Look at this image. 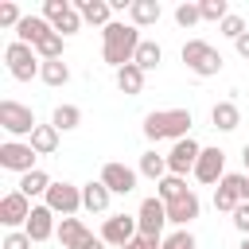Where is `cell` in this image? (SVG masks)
Instances as JSON below:
<instances>
[{"label":"cell","mask_w":249,"mask_h":249,"mask_svg":"<svg viewBox=\"0 0 249 249\" xmlns=\"http://www.w3.org/2000/svg\"><path fill=\"white\" fill-rule=\"evenodd\" d=\"M140 43H144L140 39V27H132V23H109L101 31V58L113 70H121V66H128L136 58V47Z\"/></svg>","instance_id":"1"},{"label":"cell","mask_w":249,"mask_h":249,"mask_svg":"<svg viewBox=\"0 0 249 249\" xmlns=\"http://www.w3.org/2000/svg\"><path fill=\"white\" fill-rule=\"evenodd\" d=\"M144 136L152 144L160 140H187L191 136V109H156L144 117Z\"/></svg>","instance_id":"2"},{"label":"cell","mask_w":249,"mask_h":249,"mask_svg":"<svg viewBox=\"0 0 249 249\" xmlns=\"http://www.w3.org/2000/svg\"><path fill=\"white\" fill-rule=\"evenodd\" d=\"M179 58H183L187 70L198 74V78H214V74L222 70V51H218L214 43H206V39H187L183 51H179Z\"/></svg>","instance_id":"3"},{"label":"cell","mask_w":249,"mask_h":249,"mask_svg":"<svg viewBox=\"0 0 249 249\" xmlns=\"http://www.w3.org/2000/svg\"><path fill=\"white\" fill-rule=\"evenodd\" d=\"M4 62H8V74L16 78V82H31V78H39V70H43V58L35 54V47H27V43H8L4 47Z\"/></svg>","instance_id":"4"},{"label":"cell","mask_w":249,"mask_h":249,"mask_svg":"<svg viewBox=\"0 0 249 249\" xmlns=\"http://www.w3.org/2000/svg\"><path fill=\"white\" fill-rule=\"evenodd\" d=\"M0 128H4L12 140H19V136H27V140H31V132H35L39 124H35L31 105H19V101L4 97V101H0Z\"/></svg>","instance_id":"5"},{"label":"cell","mask_w":249,"mask_h":249,"mask_svg":"<svg viewBox=\"0 0 249 249\" xmlns=\"http://www.w3.org/2000/svg\"><path fill=\"white\" fill-rule=\"evenodd\" d=\"M43 19L66 39V35H74V31H82V12L70 4V0H43Z\"/></svg>","instance_id":"6"},{"label":"cell","mask_w":249,"mask_h":249,"mask_svg":"<svg viewBox=\"0 0 249 249\" xmlns=\"http://www.w3.org/2000/svg\"><path fill=\"white\" fill-rule=\"evenodd\" d=\"M136 226H140V233H144V237H160V241H163V226H167V202H163L160 195L144 198V202H140V210H136Z\"/></svg>","instance_id":"7"},{"label":"cell","mask_w":249,"mask_h":249,"mask_svg":"<svg viewBox=\"0 0 249 249\" xmlns=\"http://www.w3.org/2000/svg\"><path fill=\"white\" fill-rule=\"evenodd\" d=\"M198 156H202V144H198L195 136L175 140V144H171V152H167V175H183V179H187V171H195Z\"/></svg>","instance_id":"8"},{"label":"cell","mask_w":249,"mask_h":249,"mask_svg":"<svg viewBox=\"0 0 249 249\" xmlns=\"http://www.w3.org/2000/svg\"><path fill=\"white\" fill-rule=\"evenodd\" d=\"M0 167L4 171H16V175L35 171V148L23 144V140H4L0 144Z\"/></svg>","instance_id":"9"},{"label":"cell","mask_w":249,"mask_h":249,"mask_svg":"<svg viewBox=\"0 0 249 249\" xmlns=\"http://www.w3.org/2000/svg\"><path fill=\"white\" fill-rule=\"evenodd\" d=\"M47 206H51L54 214H62V218H74V214L82 210V187H74V183H51Z\"/></svg>","instance_id":"10"},{"label":"cell","mask_w":249,"mask_h":249,"mask_svg":"<svg viewBox=\"0 0 249 249\" xmlns=\"http://www.w3.org/2000/svg\"><path fill=\"white\" fill-rule=\"evenodd\" d=\"M195 179L206 183V187H218L226 179V152L222 148H202V156L195 163Z\"/></svg>","instance_id":"11"},{"label":"cell","mask_w":249,"mask_h":249,"mask_svg":"<svg viewBox=\"0 0 249 249\" xmlns=\"http://www.w3.org/2000/svg\"><path fill=\"white\" fill-rule=\"evenodd\" d=\"M136 233H140L136 214H113V218H105V226H101V241H105V245H121V249H124Z\"/></svg>","instance_id":"12"},{"label":"cell","mask_w":249,"mask_h":249,"mask_svg":"<svg viewBox=\"0 0 249 249\" xmlns=\"http://www.w3.org/2000/svg\"><path fill=\"white\" fill-rule=\"evenodd\" d=\"M31 198L27 195H19V191H8L4 198H0V222L8 226V230H16V226H27V218H31Z\"/></svg>","instance_id":"13"},{"label":"cell","mask_w":249,"mask_h":249,"mask_svg":"<svg viewBox=\"0 0 249 249\" xmlns=\"http://www.w3.org/2000/svg\"><path fill=\"white\" fill-rule=\"evenodd\" d=\"M136 175H140L136 167H128V163H117V160L101 167V183H105L113 195H128V191L136 187Z\"/></svg>","instance_id":"14"},{"label":"cell","mask_w":249,"mask_h":249,"mask_svg":"<svg viewBox=\"0 0 249 249\" xmlns=\"http://www.w3.org/2000/svg\"><path fill=\"white\" fill-rule=\"evenodd\" d=\"M241 187H245V175H226L218 187H214V210H226L233 214L245 198H241Z\"/></svg>","instance_id":"15"},{"label":"cell","mask_w":249,"mask_h":249,"mask_svg":"<svg viewBox=\"0 0 249 249\" xmlns=\"http://www.w3.org/2000/svg\"><path fill=\"white\" fill-rule=\"evenodd\" d=\"M27 237L31 241H47V237H54L58 233V226H54V210L47 206V202H39L35 210H31V218H27Z\"/></svg>","instance_id":"16"},{"label":"cell","mask_w":249,"mask_h":249,"mask_svg":"<svg viewBox=\"0 0 249 249\" xmlns=\"http://www.w3.org/2000/svg\"><path fill=\"white\" fill-rule=\"evenodd\" d=\"M198 214H202V202H198V195H195V191H191V195H183V198H175V202H167V222H175L179 230H187Z\"/></svg>","instance_id":"17"},{"label":"cell","mask_w":249,"mask_h":249,"mask_svg":"<svg viewBox=\"0 0 249 249\" xmlns=\"http://www.w3.org/2000/svg\"><path fill=\"white\" fill-rule=\"evenodd\" d=\"M89 237H93V233H89V226H86L82 218H62V222H58V245H62V249H82Z\"/></svg>","instance_id":"18"},{"label":"cell","mask_w":249,"mask_h":249,"mask_svg":"<svg viewBox=\"0 0 249 249\" xmlns=\"http://www.w3.org/2000/svg\"><path fill=\"white\" fill-rule=\"evenodd\" d=\"M51 31H54V27H51L43 16H23V19H19V27H16V39H19V43H27V47H39Z\"/></svg>","instance_id":"19"},{"label":"cell","mask_w":249,"mask_h":249,"mask_svg":"<svg viewBox=\"0 0 249 249\" xmlns=\"http://www.w3.org/2000/svg\"><path fill=\"white\" fill-rule=\"evenodd\" d=\"M109 198H113V191L101 179H89L82 187V210H89V214H105L109 210Z\"/></svg>","instance_id":"20"},{"label":"cell","mask_w":249,"mask_h":249,"mask_svg":"<svg viewBox=\"0 0 249 249\" xmlns=\"http://www.w3.org/2000/svg\"><path fill=\"white\" fill-rule=\"evenodd\" d=\"M74 8L82 12V19H86V23H93V27H101V31H105V27L113 23V19H109V16H113L109 0H78Z\"/></svg>","instance_id":"21"},{"label":"cell","mask_w":249,"mask_h":249,"mask_svg":"<svg viewBox=\"0 0 249 249\" xmlns=\"http://www.w3.org/2000/svg\"><path fill=\"white\" fill-rule=\"evenodd\" d=\"M210 124H214L218 132H233V128L241 124V109H237L233 101H218V105L210 109Z\"/></svg>","instance_id":"22"},{"label":"cell","mask_w":249,"mask_h":249,"mask_svg":"<svg viewBox=\"0 0 249 249\" xmlns=\"http://www.w3.org/2000/svg\"><path fill=\"white\" fill-rule=\"evenodd\" d=\"M160 16H163L160 0H132V8H128V19H132V27H148V23H156Z\"/></svg>","instance_id":"23"},{"label":"cell","mask_w":249,"mask_h":249,"mask_svg":"<svg viewBox=\"0 0 249 249\" xmlns=\"http://www.w3.org/2000/svg\"><path fill=\"white\" fill-rule=\"evenodd\" d=\"M117 89H121L124 97H136V93L144 89V70H140L136 62L121 66V70H117Z\"/></svg>","instance_id":"24"},{"label":"cell","mask_w":249,"mask_h":249,"mask_svg":"<svg viewBox=\"0 0 249 249\" xmlns=\"http://www.w3.org/2000/svg\"><path fill=\"white\" fill-rule=\"evenodd\" d=\"M16 191H19V195H27V198H39V195L47 198V191H51V175L35 167V171L19 175V187H16Z\"/></svg>","instance_id":"25"},{"label":"cell","mask_w":249,"mask_h":249,"mask_svg":"<svg viewBox=\"0 0 249 249\" xmlns=\"http://www.w3.org/2000/svg\"><path fill=\"white\" fill-rule=\"evenodd\" d=\"M27 144L35 148V156H51V152H58V128L54 124H39Z\"/></svg>","instance_id":"26"},{"label":"cell","mask_w":249,"mask_h":249,"mask_svg":"<svg viewBox=\"0 0 249 249\" xmlns=\"http://www.w3.org/2000/svg\"><path fill=\"white\" fill-rule=\"evenodd\" d=\"M132 62L148 74V70H156V66L163 62V47H160V43H152V39H144V43L136 47V58H132Z\"/></svg>","instance_id":"27"},{"label":"cell","mask_w":249,"mask_h":249,"mask_svg":"<svg viewBox=\"0 0 249 249\" xmlns=\"http://www.w3.org/2000/svg\"><path fill=\"white\" fill-rule=\"evenodd\" d=\"M156 195H160L163 202H175V198L191 195V187H187V179H183V175H163V179L156 183Z\"/></svg>","instance_id":"28"},{"label":"cell","mask_w":249,"mask_h":249,"mask_svg":"<svg viewBox=\"0 0 249 249\" xmlns=\"http://www.w3.org/2000/svg\"><path fill=\"white\" fill-rule=\"evenodd\" d=\"M39 78H43V82H47L51 89H58V86H66V82H70V66H66L62 58H54V62H43Z\"/></svg>","instance_id":"29"},{"label":"cell","mask_w":249,"mask_h":249,"mask_svg":"<svg viewBox=\"0 0 249 249\" xmlns=\"http://www.w3.org/2000/svg\"><path fill=\"white\" fill-rule=\"evenodd\" d=\"M51 124H54L58 132H70V128L82 124V109H78V105H58V109L51 113Z\"/></svg>","instance_id":"30"},{"label":"cell","mask_w":249,"mask_h":249,"mask_svg":"<svg viewBox=\"0 0 249 249\" xmlns=\"http://www.w3.org/2000/svg\"><path fill=\"white\" fill-rule=\"evenodd\" d=\"M136 171L160 183V179L167 175V156H160V152H144V156H140V167H136Z\"/></svg>","instance_id":"31"},{"label":"cell","mask_w":249,"mask_h":249,"mask_svg":"<svg viewBox=\"0 0 249 249\" xmlns=\"http://www.w3.org/2000/svg\"><path fill=\"white\" fill-rule=\"evenodd\" d=\"M35 54H39L43 62H54V58H62V35H58V31H51V35H47V39L35 47Z\"/></svg>","instance_id":"32"},{"label":"cell","mask_w":249,"mask_h":249,"mask_svg":"<svg viewBox=\"0 0 249 249\" xmlns=\"http://www.w3.org/2000/svg\"><path fill=\"white\" fill-rule=\"evenodd\" d=\"M198 12H202V19L222 23V19L230 16V4H226V0H202V4H198Z\"/></svg>","instance_id":"33"},{"label":"cell","mask_w":249,"mask_h":249,"mask_svg":"<svg viewBox=\"0 0 249 249\" xmlns=\"http://www.w3.org/2000/svg\"><path fill=\"white\" fill-rule=\"evenodd\" d=\"M218 27H222V35H226V39H233V43H237V39L245 35V19H241L237 12H230V16H226V19L218 23Z\"/></svg>","instance_id":"34"},{"label":"cell","mask_w":249,"mask_h":249,"mask_svg":"<svg viewBox=\"0 0 249 249\" xmlns=\"http://www.w3.org/2000/svg\"><path fill=\"white\" fill-rule=\"evenodd\" d=\"M160 249H195V233H191V230H175V233L163 237Z\"/></svg>","instance_id":"35"},{"label":"cell","mask_w":249,"mask_h":249,"mask_svg":"<svg viewBox=\"0 0 249 249\" xmlns=\"http://www.w3.org/2000/svg\"><path fill=\"white\" fill-rule=\"evenodd\" d=\"M198 19H202L198 4H179V8H175V23H179V27H195Z\"/></svg>","instance_id":"36"},{"label":"cell","mask_w":249,"mask_h":249,"mask_svg":"<svg viewBox=\"0 0 249 249\" xmlns=\"http://www.w3.org/2000/svg\"><path fill=\"white\" fill-rule=\"evenodd\" d=\"M0 249H31V237H27V230H8Z\"/></svg>","instance_id":"37"},{"label":"cell","mask_w":249,"mask_h":249,"mask_svg":"<svg viewBox=\"0 0 249 249\" xmlns=\"http://www.w3.org/2000/svg\"><path fill=\"white\" fill-rule=\"evenodd\" d=\"M19 19H23L19 8H16L12 0H4V4H0V27H19Z\"/></svg>","instance_id":"38"},{"label":"cell","mask_w":249,"mask_h":249,"mask_svg":"<svg viewBox=\"0 0 249 249\" xmlns=\"http://www.w3.org/2000/svg\"><path fill=\"white\" fill-rule=\"evenodd\" d=\"M233 226H237L241 237H249V202H241V206L233 210Z\"/></svg>","instance_id":"39"},{"label":"cell","mask_w":249,"mask_h":249,"mask_svg":"<svg viewBox=\"0 0 249 249\" xmlns=\"http://www.w3.org/2000/svg\"><path fill=\"white\" fill-rule=\"evenodd\" d=\"M160 245H163L160 237H144V233H136V237H132L124 249H160Z\"/></svg>","instance_id":"40"},{"label":"cell","mask_w":249,"mask_h":249,"mask_svg":"<svg viewBox=\"0 0 249 249\" xmlns=\"http://www.w3.org/2000/svg\"><path fill=\"white\" fill-rule=\"evenodd\" d=\"M233 47H237V54H241V58H249V31H245V35H241Z\"/></svg>","instance_id":"41"},{"label":"cell","mask_w":249,"mask_h":249,"mask_svg":"<svg viewBox=\"0 0 249 249\" xmlns=\"http://www.w3.org/2000/svg\"><path fill=\"white\" fill-rule=\"evenodd\" d=\"M82 249H105V241H101V237H89V241H86Z\"/></svg>","instance_id":"42"},{"label":"cell","mask_w":249,"mask_h":249,"mask_svg":"<svg viewBox=\"0 0 249 249\" xmlns=\"http://www.w3.org/2000/svg\"><path fill=\"white\" fill-rule=\"evenodd\" d=\"M241 163H245V171H249V144L241 148Z\"/></svg>","instance_id":"43"},{"label":"cell","mask_w":249,"mask_h":249,"mask_svg":"<svg viewBox=\"0 0 249 249\" xmlns=\"http://www.w3.org/2000/svg\"><path fill=\"white\" fill-rule=\"evenodd\" d=\"M241 198L249 202V175H245V187H241Z\"/></svg>","instance_id":"44"},{"label":"cell","mask_w":249,"mask_h":249,"mask_svg":"<svg viewBox=\"0 0 249 249\" xmlns=\"http://www.w3.org/2000/svg\"><path fill=\"white\" fill-rule=\"evenodd\" d=\"M237 249H249V237H241V245H237Z\"/></svg>","instance_id":"45"}]
</instances>
